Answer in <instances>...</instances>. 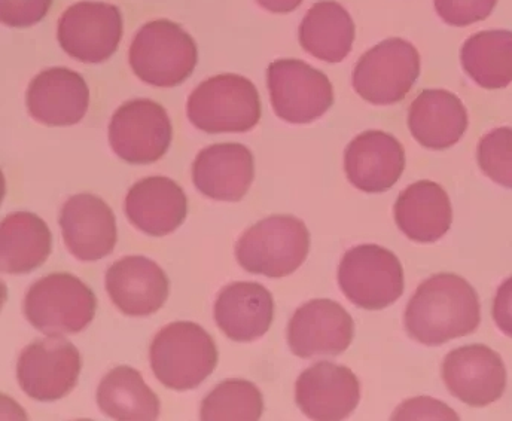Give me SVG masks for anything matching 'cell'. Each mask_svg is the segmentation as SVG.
I'll return each instance as SVG.
<instances>
[{
    "label": "cell",
    "mask_w": 512,
    "mask_h": 421,
    "mask_svg": "<svg viewBox=\"0 0 512 421\" xmlns=\"http://www.w3.org/2000/svg\"><path fill=\"white\" fill-rule=\"evenodd\" d=\"M273 319V295L259 283H231L215 302L219 329L237 343H251L267 334Z\"/></svg>",
    "instance_id": "cell-22"
},
{
    "label": "cell",
    "mask_w": 512,
    "mask_h": 421,
    "mask_svg": "<svg viewBox=\"0 0 512 421\" xmlns=\"http://www.w3.org/2000/svg\"><path fill=\"white\" fill-rule=\"evenodd\" d=\"M259 6L273 12V14H288L295 11L303 0H256Z\"/></svg>",
    "instance_id": "cell-35"
},
{
    "label": "cell",
    "mask_w": 512,
    "mask_h": 421,
    "mask_svg": "<svg viewBox=\"0 0 512 421\" xmlns=\"http://www.w3.org/2000/svg\"><path fill=\"white\" fill-rule=\"evenodd\" d=\"M96 310L94 292L69 273L42 277L24 298L27 320L50 337L79 334L93 322Z\"/></svg>",
    "instance_id": "cell-6"
},
{
    "label": "cell",
    "mask_w": 512,
    "mask_h": 421,
    "mask_svg": "<svg viewBox=\"0 0 512 421\" xmlns=\"http://www.w3.org/2000/svg\"><path fill=\"white\" fill-rule=\"evenodd\" d=\"M26 103L33 120L51 127H67L84 120L90 106V90L79 73L66 67H51L30 82Z\"/></svg>",
    "instance_id": "cell-17"
},
{
    "label": "cell",
    "mask_w": 512,
    "mask_h": 421,
    "mask_svg": "<svg viewBox=\"0 0 512 421\" xmlns=\"http://www.w3.org/2000/svg\"><path fill=\"white\" fill-rule=\"evenodd\" d=\"M149 359L158 381L182 392L200 386L215 371L218 349L197 323L173 322L155 335Z\"/></svg>",
    "instance_id": "cell-2"
},
{
    "label": "cell",
    "mask_w": 512,
    "mask_h": 421,
    "mask_svg": "<svg viewBox=\"0 0 512 421\" xmlns=\"http://www.w3.org/2000/svg\"><path fill=\"white\" fill-rule=\"evenodd\" d=\"M264 413V399L251 381L227 380L215 387L201 404L203 421H256Z\"/></svg>",
    "instance_id": "cell-29"
},
{
    "label": "cell",
    "mask_w": 512,
    "mask_h": 421,
    "mask_svg": "<svg viewBox=\"0 0 512 421\" xmlns=\"http://www.w3.org/2000/svg\"><path fill=\"white\" fill-rule=\"evenodd\" d=\"M408 128L420 145L443 151L462 139L468 128V112L456 94L425 90L411 103Z\"/></svg>",
    "instance_id": "cell-23"
},
{
    "label": "cell",
    "mask_w": 512,
    "mask_h": 421,
    "mask_svg": "<svg viewBox=\"0 0 512 421\" xmlns=\"http://www.w3.org/2000/svg\"><path fill=\"white\" fill-rule=\"evenodd\" d=\"M355 334L352 316L338 302L313 300L298 308L288 326L291 352L301 359L338 356Z\"/></svg>",
    "instance_id": "cell-14"
},
{
    "label": "cell",
    "mask_w": 512,
    "mask_h": 421,
    "mask_svg": "<svg viewBox=\"0 0 512 421\" xmlns=\"http://www.w3.org/2000/svg\"><path fill=\"white\" fill-rule=\"evenodd\" d=\"M310 233L294 216H270L249 228L236 244L242 268L259 276H291L307 259Z\"/></svg>",
    "instance_id": "cell-5"
},
{
    "label": "cell",
    "mask_w": 512,
    "mask_h": 421,
    "mask_svg": "<svg viewBox=\"0 0 512 421\" xmlns=\"http://www.w3.org/2000/svg\"><path fill=\"white\" fill-rule=\"evenodd\" d=\"M463 70L487 90L505 88L512 82V32L486 30L475 33L460 51Z\"/></svg>",
    "instance_id": "cell-28"
},
{
    "label": "cell",
    "mask_w": 512,
    "mask_h": 421,
    "mask_svg": "<svg viewBox=\"0 0 512 421\" xmlns=\"http://www.w3.org/2000/svg\"><path fill=\"white\" fill-rule=\"evenodd\" d=\"M255 178L252 152L240 143H218L203 149L192 164L195 188L218 201L242 200Z\"/></svg>",
    "instance_id": "cell-20"
},
{
    "label": "cell",
    "mask_w": 512,
    "mask_h": 421,
    "mask_svg": "<svg viewBox=\"0 0 512 421\" xmlns=\"http://www.w3.org/2000/svg\"><path fill=\"white\" fill-rule=\"evenodd\" d=\"M437 14L448 26L466 27L486 20L498 0H434Z\"/></svg>",
    "instance_id": "cell-31"
},
{
    "label": "cell",
    "mask_w": 512,
    "mask_h": 421,
    "mask_svg": "<svg viewBox=\"0 0 512 421\" xmlns=\"http://www.w3.org/2000/svg\"><path fill=\"white\" fill-rule=\"evenodd\" d=\"M420 75V54L401 38L380 42L353 70V88L373 105H395L405 99Z\"/></svg>",
    "instance_id": "cell-8"
},
{
    "label": "cell",
    "mask_w": 512,
    "mask_h": 421,
    "mask_svg": "<svg viewBox=\"0 0 512 421\" xmlns=\"http://www.w3.org/2000/svg\"><path fill=\"white\" fill-rule=\"evenodd\" d=\"M170 282L160 265L145 256H126L106 273V291L127 316L157 313L169 298Z\"/></svg>",
    "instance_id": "cell-19"
},
{
    "label": "cell",
    "mask_w": 512,
    "mask_h": 421,
    "mask_svg": "<svg viewBox=\"0 0 512 421\" xmlns=\"http://www.w3.org/2000/svg\"><path fill=\"white\" fill-rule=\"evenodd\" d=\"M393 420H459L453 410L431 398H417L402 404Z\"/></svg>",
    "instance_id": "cell-33"
},
{
    "label": "cell",
    "mask_w": 512,
    "mask_h": 421,
    "mask_svg": "<svg viewBox=\"0 0 512 421\" xmlns=\"http://www.w3.org/2000/svg\"><path fill=\"white\" fill-rule=\"evenodd\" d=\"M448 392L469 407H487L501 399L507 387V369L501 356L483 344L463 346L448 353L443 363Z\"/></svg>",
    "instance_id": "cell-13"
},
{
    "label": "cell",
    "mask_w": 512,
    "mask_h": 421,
    "mask_svg": "<svg viewBox=\"0 0 512 421\" xmlns=\"http://www.w3.org/2000/svg\"><path fill=\"white\" fill-rule=\"evenodd\" d=\"M493 319L505 335L512 338V276L499 286L493 301Z\"/></svg>",
    "instance_id": "cell-34"
},
{
    "label": "cell",
    "mask_w": 512,
    "mask_h": 421,
    "mask_svg": "<svg viewBox=\"0 0 512 421\" xmlns=\"http://www.w3.org/2000/svg\"><path fill=\"white\" fill-rule=\"evenodd\" d=\"M53 0H0V20L9 27H30L44 20Z\"/></svg>",
    "instance_id": "cell-32"
},
{
    "label": "cell",
    "mask_w": 512,
    "mask_h": 421,
    "mask_svg": "<svg viewBox=\"0 0 512 421\" xmlns=\"http://www.w3.org/2000/svg\"><path fill=\"white\" fill-rule=\"evenodd\" d=\"M395 221L408 239L434 243L446 236L453 222L450 198L443 186L420 181L405 188L395 203Z\"/></svg>",
    "instance_id": "cell-24"
},
{
    "label": "cell",
    "mask_w": 512,
    "mask_h": 421,
    "mask_svg": "<svg viewBox=\"0 0 512 421\" xmlns=\"http://www.w3.org/2000/svg\"><path fill=\"white\" fill-rule=\"evenodd\" d=\"M57 38L72 59L103 63L114 56L123 38L120 8L105 2L75 3L60 18Z\"/></svg>",
    "instance_id": "cell-11"
},
{
    "label": "cell",
    "mask_w": 512,
    "mask_h": 421,
    "mask_svg": "<svg viewBox=\"0 0 512 421\" xmlns=\"http://www.w3.org/2000/svg\"><path fill=\"white\" fill-rule=\"evenodd\" d=\"M81 368L78 349L63 338L48 335L21 352L17 380L30 398L41 402L59 401L75 389Z\"/></svg>",
    "instance_id": "cell-12"
},
{
    "label": "cell",
    "mask_w": 512,
    "mask_h": 421,
    "mask_svg": "<svg viewBox=\"0 0 512 421\" xmlns=\"http://www.w3.org/2000/svg\"><path fill=\"white\" fill-rule=\"evenodd\" d=\"M97 404L105 416L120 421H151L160 417L161 402L130 366H118L103 377Z\"/></svg>",
    "instance_id": "cell-27"
},
{
    "label": "cell",
    "mask_w": 512,
    "mask_h": 421,
    "mask_svg": "<svg viewBox=\"0 0 512 421\" xmlns=\"http://www.w3.org/2000/svg\"><path fill=\"white\" fill-rule=\"evenodd\" d=\"M355 42V23L346 8L334 0L315 3L301 21L300 44L326 63H340Z\"/></svg>",
    "instance_id": "cell-26"
},
{
    "label": "cell",
    "mask_w": 512,
    "mask_h": 421,
    "mask_svg": "<svg viewBox=\"0 0 512 421\" xmlns=\"http://www.w3.org/2000/svg\"><path fill=\"white\" fill-rule=\"evenodd\" d=\"M128 60L140 81L170 88L190 78L197 66L198 50L194 39L179 24L155 20L134 36Z\"/></svg>",
    "instance_id": "cell-3"
},
{
    "label": "cell",
    "mask_w": 512,
    "mask_h": 421,
    "mask_svg": "<svg viewBox=\"0 0 512 421\" xmlns=\"http://www.w3.org/2000/svg\"><path fill=\"white\" fill-rule=\"evenodd\" d=\"M481 307L475 289L456 274H435L417 288L405 310L408 334L434 347L472 334L480 325Z\"/></svg>",
    "instance_id": "cell-1"
},
{
    "label": "cell",
    "mask_w": 512,
    "mask_h": 421,
    "mask_svg": "<svg viewBox=\"0 0 512 421\" xmlns=\"http://www.w3.org/2000/svg\"><path fill=\"white\" fill-rule=\"evenodd\" d=\"M126 213L131 224L143 233L164 237L184 224L187 195L172 179L152 176L131 186L126 197Z\"/></svg>",
    "instance_id": "cell-21"
},
{
    "label": "cell",
    "mask_w": 512,
    "mask_h": 421,
    "mask_svg": "<svg viewBox=\"0 0 512 421\" xmlns=\"http://www.w3.org/2000/svg\"><path fill=\"white\" fill-rule=\"evenodd\" d=\"M361 401V384L347 366L319 362L306 369L295 384V402L309 419H347Z\"/></svg>",
    "instance_id": "cell-15"
},
{
    "label": "cell",
    "mask_w": 512,
    "mask_h": 421,
    "mask_svg": "<svg viewBox=\"0 0 512 421\" xmlns=\"http://www.w3.org/2000/svg\"><path fill=\"white\" fill-rule=\"evenodd\" d=\"M271 106L280 120L310 124L334 105V88L325 73L301 60H276L268 66Z\"/></svg>",
    "instance_id": "cell-9"
},
{
    "label": "cell",
    "mask_w": 512,
    "mask_h": 421,
    "mask_svg": "<svg viewBox=\"0 0 512 421\" xmlns=\"http://www.w3.org/2000/svg\"><path fill=\"white\" fill-rule=\"evenodd\" d=\"M59 222L67 249L79 261H99L117 246V219L111 207L96 195L84 192L70 197Z\"/></svg>",
    "instance_id": "cell-16"
},
{
    "label": "cell",
    "mask_w": 512,
    "mask_h": 421,
    "mask_svg": "<svg viewBox=\"0 0 512 421\" xmlns=\"http://www.w3.org/2000/svg\"><path fill=\"white\" fill-rule=\"evenodd\" d=\"M53 234L39 216L15 212L0 224V270L12 276L41 267L51 253Z\"/></svg>",
    "instance_id": "cell-25"
},
{
    "label": "cell",
    "mask_w": 512,
    "mask_h": 421,
    "mask_svg": "<svg viewBox=\"0 0 512 421\" xmlns=\"http://www.w3.org/2000/svg\"><path fill=\"white\" fill-rule=\"evenodd\" d=\"M188 120L203 133H246L261 120V100L245 76H213L201 82L187 103Z\"/></svg>",
    "instance_id": "cell-4"
},
{
    "label": "cell",
    "mask_w": 512,
    "mask_h": 421,
    "mask_svg": "<svg viewBox=\"0 0 512 421\" xmlns=\"http://www.w3.org/2000/svg\"><path fill=\"white\" fill-rule=\"evenodd\" d=\"M405 151L398 139L384 131H365L344 152L347 179L359 191L380 194L401 179Z\"/></svg>",
    "instance_id": "cell-18"
},
{
    "label": "cell",
    "mask_w": 512,
    "mask_h": 421,
    "mask_svg": "<svg viewBox=\"0 0 512 421\" xmlns=\"http://www.w3.org/2000/svg\"><path fill=\"white\" fill-rule=\"evenodd\" d=\"M477 160L487 178L512 189V128H495L487 133L478 143Z\"/></svg>",
    "instance_id": "cell-30"
},
{
    "label": "cell",
    "mask_w": 512,
    "mask_h": 421,
    "mask_svg": "<svg viewBox=\"0 0 512 421\" xmlns=\"http://www.w3.org/2000/svg\"><path fill=\"white\" fill-rule=\"evenodd\" d=\"M172 136V122L166 109L148 99L124 103L109 124L112 151L130 164L161 160L169 151Z\"/></svg>",
    "instance_id": "cell-10"
},
{
    "label": "cell",
    "mask_w": 512,
    "mask_h": 421,
    "mask_svg": "<svg viewBox=\"0 0 512 421\" xmlns=\"http://www.w3.org/2000/svg\"><path fill=\"white\" fill-rule=\"evenodd\" d=\"M338 285L358 307L383 310L404 294V270L395 253L377 244H362L344 253Z\"/></svg>",
    "instance_id": "cell-7"
}]
</instances>
